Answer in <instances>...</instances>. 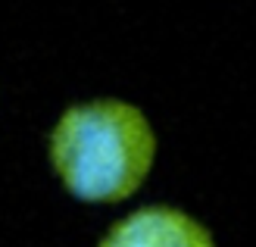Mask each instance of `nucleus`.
Instances as JSON below:
<instances>
[{
  "mask_svg": "<svg viewBox=\"0 0 256 247\" xmlns=\"http://www.w3.org/2000/svg\"><path fill=\"white\" fill-rule=\"evenodd\" d=\"M94 247H216L206 222L172 203H144L119 216Z\"/></svg>",
  "mask_w": 256,
  "mask_h": 247,
  "instance_id": "nucleus-2",
  "label": "nucleus"
},
{
  "mask_svg": "<svg viewBox=\"0 0 256 247\" xmlns=\"http://www.w3.org/2000/svg\"><path fill=\"white\" fill-rule=\"evenodd\" d=\"M50 166L75 200L122 203L156 163V132L147 113L119 97H94L60 113L47 138Z\"/></svg>",
  "mask_w": 256,
  "mask_h": 247,
  "instance_id": "nucleus-1",
  "label": "nucleus"
}]
</instances>
